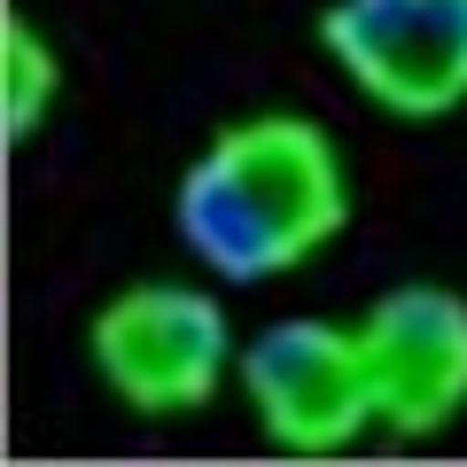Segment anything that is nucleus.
<instances>
[{
  "label": "nucleus",
  "mask_w": 467,
  "mask_h": 467,
  "mask_svg": "<svg viewBox=\"0 0 467 467\" xmlns=\"http://www.w3.org/2000/svg\"><path fill=\"white\" fill-rule=\"evenodd\" d=\"M350 218L343 156L304 117H250L180 180V234L226 281L288 273Z\"/></svg>",
  "instance_id": "f257e3e1"
},
{
  "label": "nucleus",
  "mask_w": 467,
  "mask_h": 467,
  "mask_svg": "<svg viewBox=\"0 0 467 467\" xmlns=\"http://www.w3.org/2000/svg\"><path fill=\"white\" fill-rule=\"evenodd\" d=\"M319 39L389 117H444L467 101V0H335Z\"/></svg>",
  "instance_id": "f03ea898"
},
{
  "label": "nucleus",
  "mask_w": 467,
  "mask_h": 467,
  "mask_svg": "<svg viewBox=\"0 0 467 467\" xmlns=\"http://www.w3.org/2000/svg\"><path fill=\"white\" fill-rule=\"evenodd\" d=\"M94 358L109 389L140 413H187L218 389L226 319L195 288H125L94 319Z\"/></svg>",
  "instance_id": "7ed1b4c3"
},
{
  "label": "nucleus",
  "mask_w": 467,
  "mask_h": 467,
  "mask_svg": "<svg viewBox=\"0 0 467 467\" xmlns=\"http://www.w3.org/2000/svg\"><path fill=\"white\" fill-rule=\"evenodd\" d=\"M242 382L265 413L273 444L335 451L374 420V382L358 358V335H335L319 319H281L242 350Z\"/></svg>",
  "instance_id": "20e7f679"
},
{
  "label": "nucleus",
  "mask_w": 467,
  "mask_h": 467,
  "mask_svg": "<svg viewBox=\"0 0 467 467\" xmlns=\"http://www.w3.org/2000/svg\"><path fill=\"white\" fill-rule=\"evenodd\" d=\"M358 358L374 382V413L398 436H429L467 405V304L451 288H398L367 312Z\"/></svg>",
  "instance_id": "39448f33"
},
{
  "label": "nucleus",
  "mask_w": 467,
  "mask_h": 467,
  "mask_svg": "<svg viewBox=\"0 0 467 467\" xmlns=\"http://www.w3.org/2000/svg\"><path fill=\"white\" fill-rule=\"evenodd\" d=\"M0 55H8L0 133H8V140H32V125L47 117V101H55V55H47V39H39L24 16H8V24H0Z\"/></svg>",
  "instance_id": "423d86ee"
}]
</instances>
